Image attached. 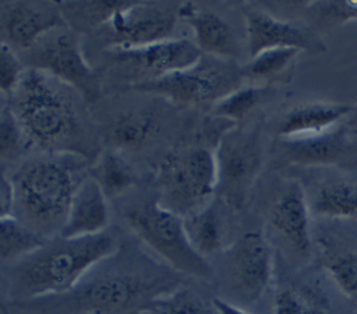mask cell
<instances>
[{"mask_svg":"<svg viewBox=\"0 0 357 314\" xmlns=\"http://www.w3.org/2000/svg\"><path fill=\"white\" fill-rule=\"evenodd\" d=\"M19 119L30 146L46 153H77L89 159L86 119L79 93L56 77L26 68L10 97H5Z\"/></svg>","mask_w":357,"mask_h":314,"instance_id":"6da1fadb","label":"cell"},{"mask_svg":"<svg viewBox=\"0 0 357 314\" xmlns=\"http://www.w3.org/2000/svg\"><path fill=\"white\" fill-rule=\"evenodd\" d=\"M86 177L89 159L77 153H46L23 163L13 174L15 217L38 235H60L73 198Z\"/></svg>","mask_w":357,"mask_h":314,"instance_id":"7a4b0ae2","label":"cell"},{"mask_svg":"<svg viewBox=\"0 0 357 314\" xmlns=\"http://www.w3.org/2000/svg\"><path fill=\"white\" fill-rule=\"evenodd\" d=\"M118 248L116 237L108 231L82 238H52L12 263L9 293L19 300L66 293L77 288L98 263L112 258Z\"/></svg>","mask_w":357,"mask_h":314,"instance_id":"3957f363","label":"cell"},{"mask_svg":"<svg viewBox=\"0 0 357 314\" xmlns=\"http://www.w3.org/2000/svg\"><path fill=\"white\" fill-rule=\"evenodd\" d=\"M159 201L183 219L200 212L217 194L214 150L193 146L167 153L159 163Z\"/></svg>","mask_w":357,"mask_h":314,"instance_id":"277c9868","label":"cell"},{"mask_svg":"<svg viewBox=\"0 0 357 314\" xmlns=\"http://www.w3.org/2000/svg\"><path fill=\"white\" fill-rule=\"evenodd\" d=\"M125 219L130 230L174 271L210 281L213 271L208 260L192 245L185 219L165 208L159 198H151L129 207Z\"/></svg>","mask_w":357,"mask_h":314,"instance_id":"5b68a950","label":"cell"},{"mask_svg":"<svg viewBox=\"0 0 357 314\" xmlns=\"http://www.w3.org/2000/svg\"><path fill=\"white\" fill-rule=\"evenodd\" d=\"M243 78H245L243 68L234 61L203 54L190 68L130 88L177 104L215 105L243 86Z\"/></svg>","mask_w":357,"mask_h":314,"instance_id":"8992f818","label":"cell"},{"mask_svg":"<svg viewBox=\"0 0 357 314\" xmlns=\"http://www.w3.org/2000/svg\"><path fill=\"white\" fill-rule=\"evenodd\" d=\"M174 290L166 278L144 271H109L88 281L75 295V303L91 314H118L141 310L153 299Z\"/></svg>","mask_w":357,"mask_h":314,"instance_id":"52a82bcc","label":"cell"},{"mask_svg":"<svg viewBox=\"0 0 357 314\" xmlns=\"http://www.w3.org/2000/svg\"><path fill=\"white\" fill-rule=\"evenodd\" d=\"M30 68L46 71L73 86L86 102L100 98V81L85 60L79 34L70 27H59L44 34L27 50Z\"/></svg>","mask_w":357,"mask_h":314,"instance_id":"ba28073f","label":"cell"},{"mask_svg":"<svg viewBox=\"0 0 357 314\" xmlns=\"http://www.w3.org/2000/svg\"><path fill=\"white\" fill-rule=\"evenodd\" d=\"M217 196L233 210H241L262 167V146L257 130L233 129L214 150Z\"/></svg>","mask_w":357,"mask_h":314,"instance_id":"9c48e42d","label":"cell"},{"mask_svg":"<svg viewBox=\"0 0 357 314\" xmlns=\"http://www.w3.org/2000/svg\"><path fill=\"white\" fill-rule=\"evenodd\" d=\"M177 19V9L126 2L97 30V36L109 50L138 49L173 38Z\"/></svg>","mask_w":357,"mask_h":314,"instance_id":"30bf717a","label":"cell"},{"mask_svg":"<svg viewBox=\"0 0 357 314\" xmlns=\"http://www.w3.org/2000/svg\"><path fill=\"white\" fill-rule=\"evenodd\" d=\"M111 64L130 86L193 67L203 53L188 38H170L138 49H111Z\"/></svg>","mask_w":357,"mask_h":314,"instance_id":"8fae6325","label":"cell"},{"mask_svg":"<svg viewBox=\"0 0 357 314\" xmlns=\"http://www.w3.org/2000/svg\"><path fill=\"white\" fill-rule=\"evenodd\" d=\"M226 267L230 285L237 295L255 301L268 290L273 281V248L261 233H245L229 248Z\"/></svg>","mask_w":357,"mask_h":314,"instance_id":"7c38bea8","label":"cell"},{"mask_svg":"<svg viewBox=\"0 0 357 314\" xmlns=\"http://www.w3.org/2000/svg\"><path fill=\"white\" fill-rule=\"evenodd\" d=\"M356 136L344 122L315 136L282 139L281 152L287 162L302 167L357 166Z\"/></svg>","mask_w":357,"mask_h":314,"instance_id":"4fadbf2b","label":"cell"},{"mask_svg":"<svg viewBox=\"0 0 357 314\" xmlns=\"http://www.w3.org/2000/svg\"><path fill=\"white\" fill-rule=\"evenodd\" d=\"M245 31L251 58L273 49H295L310 54L326 52V46L315 31L261 10L245 15Z\"/></svg>","mask_w":357,"mask_h":314,"instance_id":"5bb4252c","label":"cell"},{"mask_svg":"<svg viewBox=\"0 0 357 314\" xmlns=\"http://www.w3.org/2000/svg\"><path fill=\"white\" fill-rule=\"evenodd\" d=\"M310 208L306 193L291 182L275 198L270 211V226L288 251L299 259H309L315 246L310 228Z\"/></svg>","mask_w":357,"mask_h":314,"instance_id":"9a60e30c","label":"cell"},{"mask_svg":"<svg viewBox=\"0 0 357 314\" xmlns=\"http://www.w3.org/2000/svg\"><path fill=\"white\" fill-rule=\"evenodd\" d=\"M66 26L59 2H5L2 5L3 42L12 49L30 50L44 34Z\"/></svg>","mask_w":357,"mask_h":314,"instance_id":"2e32d148","label":"cell"},{"mask_svg":"<svg viewBox=\"0 0 357 314\" xmlns=\"http://www.w3.org/2000/svg\"><path fill=\"white\" fill-rule=\"evenodd\" d=\"M108 197L93 175L86 177L78 187L59 237L82 238L107 231L109 226Z\"/></svg>","mask_w":357,"mask_h":314,"instance_id":"e0dca14e","label":"cell"},{"mask_svg":"<svg viewBox=\"0 0 357 314\" xmlns=\"http://www.w3.org/2000/svg\"><path fill=\"white\" fill-rule=\"evenodd\" d=\"M163 116L153 104L119 113L108 127L107 141L118 153H135L148 148L160 134Z\"/></svg>","mask_w":357,"mask_h":314,"instance_id":"ac0fdd59","label":"cell"},{"mask_svg":"<svg viewBox=\"0 0 357 314\" xmlns=\"http://www.w3.org/2000/svg\"><path fill=\"white\" fill-rule=\"evenodd\" d=\"M177 16L186 20L193 29L196 46L203 54L231 61L237 56L234 31L221 16L208 10H200L190 2L177 8Z\"/></svg>","mask_w":357,"mask_h":314,"instance_id":"d6986e66","label":"cell"},{"mask_svg":"<svg viewBox=\"0 0 357 314\" xmlns=\"http://www.w3.org/2000/svg\"><path fill=\"white\" fill-rule=\"evenodd\" d=\"M353 108V105L333 102H309L294 107L282 118L278 134L282 139L315 136L342 123Z\"/></svg>","mask_w":357,"mask_h":314,"instance_id":"ffe728a7","label":"cell"},{"mask_svg":"<svg viewBox=\"0 0 357 314\" xmlns=\"http://www.w3.org/2000/svg\"><path fill=\"white\" fill-rule=\"evenodd\" d=\"M315 244L321 263L337 289L346 297L357 299V249L329 235L317 237Z\"/></svg>","mask_w":357,"mask_h":314,"instance_id":"44dd1931","label":"cell"},{"mask_svg":"<svg viewBox=\"0 0 357 314\" xmlns=\"http://www.w3.org/2000/svg\"><path fill=\"white\" fill-rule=\"evenodd\" d=\"M309 201L310 214L329 219H357V183L346 178L322 182Z\"/></svg>","mask_w":357,"mask_h":314,"instance_id":"7402d4cb","label":"cell"},{"mask_svg":"<svg viewBox=\"0 0 357 314\" xmlns=\"http://www.w3.org/2000/svg\"><path fill=\"white\" fill-rule=\"evenodd\" d=\"M274 314H329L331 299L319 282H301L277 290Z\"/></svg>","mask_w":357,"mask_h":314,"instance_id":"603a6c76","label":"cell"},{"mask_svg":"<svg viewBox=\"0 0 357 314\" xmlns=\"http://www.w3.org/2000/svg\"><path fill=\"white\" fill-rule=\"evenodd\" d=\"M185 228L193 248L206 259L225 246V223L215 198L204 210L186 218Z\"/></svg>","mask_w":357,"mask_h":314,"instance_id":"cb8c5ba5","label":"cell"},{"mask_svg":"<svg viewBox=\"0 0 357 314\" xmlns=\"http://www.w3.org/2000/svg\"><path fill=\"white\" fill-rule=\"evenodd\" d=\"M47 241L16 217L0 218V256L3 263L19 262Z\"/></svg>","mask_w":357,"mask_h":314,"instance_id":"d4e9b609","label":"cell"},{"mask_svg":"<svg viewBox=\"0 0 357 314\" xmlns=\"http://www.w3.org/2000/svg\"><path fill=\"white\" fill-rule=\"evenodd\" d=\"M126 2H59L64 20L70 29L77 31H91L102 27L111 16Z\"/></svg>","mask_w":357,"mask_h":314,"instance_id":"484cf974","label":"cell"},{"mask_svg":"<svg viewBox=\"0 0 357 314\" xmlns=\"http://www.w3.org/2000/svg\"><path fill=\"white\" fill-rule=\"evenodd\" d=\"M274 89L271 86L262 85H248L240 86L225 100H221L214 105L213 115L227 119L233 123H238L247 119L254 109L270 101L274 95Z\"/></svg>","mask_w":357,"mask_h":314,"instance_id":"4316f807","label":"cell"},{"mask_svg":"<svg viewBox=\"0 0 357 314\" xmlns=\"http://www.w3.org/2000/svg\"><path fill=\"white\" fill-rule=\"evenodd\" d=\"M142 314H220L213 299L207 300L190 289H174L149 301Z\"/></svg>","mask_w":357,"mask_h":314,"instance_id":"83f0119b","label":"cell"},{"mask_svg":"<svg viewBox=\"0 0 357 314\" xmlns=\"http://www.w3.org/2000/svg\"><path fill=\"white\" fill-rule=\"evenodd\" d=\"M93 177L108 198L119 197L137 182V175L132 167L115 150L107 152L100 157Z\"/></svg>","mask_w":357,"mask_h":314,"instance_id":"f1b7e54d","label":"cell"},{"mask_svg":"<svg viewBox=\"0 0 357 314\" xmlns=\"http://www.w3.org/2000/svg\"><path fill=\"white\" fill-rule=\"evenodd\" d=\"M299 53L301 52L295 49H273L262 52L243 67L244 77L258 81L274 79L288 70Z\"/></svg>","mask_w":357,"mask_h":314,"instance_id":"f546056e","label":"cell"},{"mask_svg":"<svg viewBox=\"0 0 357 314\" xmlns=\"http://www.w3.org/2000/svg\"><path fill=\"white\" fill-rule=\"evenodd\" d=\"M27 148H30V145L23 127L8 101L3 100L2 112H0V153H2V160L12 162Z\"/></svg>","mask_w":357,"mask_h":314,"instance_id":"4dcf8cb0","label":"cell"},{"mask_svg":"<svg viewBox=\"0 0 357 314\" xmlns=\"http://www.w3.org/2000/svg\"><path fill=\"white\" fill-rule=\"evenodd\" d=\"M310 16L322 29H335L357 22V0H325L309 3Z\"/></svg>","mask_w":357,"mask_h":314,"instance_id":"1f68e13d","label":"cell"},{"mask_svg":"<svg viewBox=\"0 0 357 314\" xmlns=\"http://www.w3.org/2000/svg\"><path fill=\"white\" fill-rule=\"evenodd\" d=\"M26 68L13 49L6 42L0 46V91L3 97H10L17 88Z\"/></svg>","mask_w":357,"mask_h":314,"instance_id":"d6a6232c","label":"cell"},{"mask_svg":"<svg viewBox=\"0 0 357 314\" xmlns=\"http://www.w3.org/2000/svg\"><path fill=\"white\" fill-rule=\"evenodd\" d=\"M16 208V190L12 178L8 174H2L0 180V218L15 217Z\"/></svg>","mask_w":357,"mask_h":314,"instance_id":"836d02e7","label":"cell"},{"mask_svg":"<svg viewBox=\"0 0 357 314\" xmlns=\"http://www.w3.org/2000/svg\"><path fill=\"white\" fill-rule=\"evenodd\" d=\"M213 303H214V306H215V308L218 310L220 314H250L248 311L243 310L241 307H238V306H236V304H233L227 300H222L220 297L213 299Z\"/></svg>","mask_w":357,"mask_h":314,"instance_id":"e575fe53","label":"cell"},{"mask_svg":"<svg viewBox=\"0 0 357 314\" xmlns=\"http://www.w3.org/2000/svg\"><path fill=\"white\" fill-rule=\"evenodd\" d=\"M346 125L350 127V130L357 134V105L353 108L351 113L346 118Z\"/></svg>","mask_w":357,"mask_h":314,"instance_id":"d590c367","label":"cell"}]
</instances>
